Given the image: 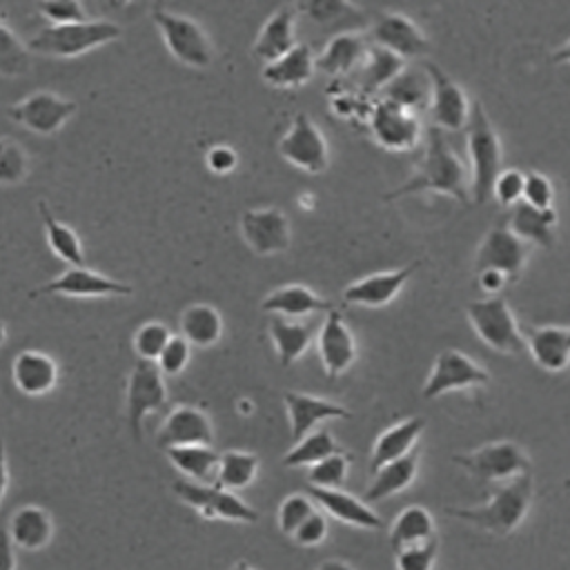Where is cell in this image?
I'll return each instance as SVG.
<instances>
[{
	"label": "cell",
	"mask_w": 570,
	"mask_h": 570,
	"mask_svg": "<svg viewBox=\"0 0 570 570\" xmlns=\"http://www.w3.org/2000/svg\"><path fill=\"white\" fill-rule=\"evenodd\" d=\"M416 470H419L416 448L410 454H405V456H401L392 463H385L383 468H379L374 472V479H372V483L367 485V490L363 494L365 503L381 501V499H387V497L405 490L414 481Z\"/></svg>",
	"instance_id": "8d00e7d4"
},
{
	"label": "cell",
	"mask_w": 570,
	"mask_h": 570,
	"mask_svg": "<svg viewBox=\"0 0 570 570\" xmlns=\"http://www.w3.org/2000/svg\"><path fill=\"white\" fill-rule=\"evenodd\" d=\"M36 11L47 20V24H73L89 20V13L78 0H45L36 4Z\"/></svg>",
	"instance_id": "c3c4849f"
},
{
	"label": "cell",
	"mask_w": 570,
	"mask_h": 570,
	"mask_svg": "<svg viewBox=\"0 0 570 570\" xmlns=\"http://www.w3.org/2000/svg\"><path fill=\"white\" fill-rule=\"evenodd\" d=\"M294 7L296 11H303L307 18L318 22L321 27L338 29V33H354V29L370 24L367 13L352 2L314 0V2H298Z\"/></svg>",
	"instance_id": "d6a6232c"
},
{
	"label": "cell",
	"mask_w": 570,
	"mask_h": 570,
	"mask_svg": "<svg viewBox=\"0 0 570 570\" xmlns=\"http://www.w3.org/2000/svg\"><path fill=\"white\" fill-rule=\"evenodd\" d=\"M289 425H292V439L301 441L305 434H309L321 421L327 419H350L352 412L345 410L338 403L301 394V392H285L283 394Z\"/></svg>",
	"instance_id": "484cf974"
},
{
	"label": "cell",
	"mask_w": 570,
	"mask_h": 570,
	"mask_svg": "<svg viewBox=\"0 0 570 570\" xmlns=\"http://www.w3.org/2000/svg\"><path fill=\"white\" fill-rule=\"evenodd\" d=\"M327 534V519L321 512H312L292 534L301 546H318Z\"/></svg>",
	"instance_id": "11a10c76"
},
{
	"label": "cell",
	"mask_w": 570,
	"mask_h": 570,
	"mask_svg": "<svg viewBox=\"0 0 570 570\" xmlns=\"http://www.w3.org/2000/svg\"><path fill=\"white\" fill-rule=\"evenodd\" d=\"M240 236L247 247L258 256L285 252L292 240V229L281 207H252L240 214Z\"/></svg>",
	"instance_id": "9a60e30c"
},
{
	"label": "cell",
	"mask_w": 570,
	"mask_h": 570,
	"mask_svg": "<svg viewBox=\"0 0 570 570\" xmlns=\"http://www.w3.org/2000/svg\"><path fill=\"white\" fill-rule=\"evenodd\" d=\"M261 309L274 316H285V318H301L307 314H318V312H332L334 303L318 296L316 292H312L309 287L301 285V283H292V285H283L274 292H269L263 303Z\"/></svg>",
	"instance_id": "f1b7e54d"
},
{
	"label": "cell",
	"mask_w": 570,
	"mask_h": 570,
	"mask_svg": "<svg viewBox=\"0 0 570 570\" xmlns=\"http://www.w3.org/2000/svg\"><path fill=\"white\" fill-rule=\"evenodd\" d=\"M316 512L314 510V503L307 494H289L283 499L281 508H278V528L283 534H294L296 528L312 514Z\"/></svg>",
	"instance_id": "681fc988"
},
{
	"label": "cell",
	"mask_w": 570,
	"mask_h": 570,
	"mask_svg": "<svg viewBox=\"0 0 570 570\" xmlns=\"http://www.w3.org/2000/svg\"><path fill=\"white\" fill-rule=\"evenodd\" d=\"M468 321L476 336L492 350L510 356L525 352V338L519 323L503 298H485L468 303Z\"/></svg>",
	"instance_id": "52a82bcc"
},
{
	"label": "cell",
	"mask_w": 570,
	"mask_h": 570,
	"mask_svg": "<svg viewBox=\"0 0 570 570\" xmlns=\"http://www.w3.org/2000/svg\"><path fill=\"white\" fill-rule=\"evenodd\" d=\"M419 191H441V194L456 198L463 205H468L472 200L468 169L461 163V158L456 156V151H452L445 134L441 129H436L434 125H430V129H428L425 154H423L421 163L416 165L414 174L403 185L387 191L383 196V200L390 203V200H396V198H403L410 194H419Z\"/></svg>",
	"instance_id": "6da1fadb"
},
{
	"label": "cell",
	"mask_w": 570,
	"mask_h": 570,
	"mask_svg": "<svg viewBox=\"0 0 570 570\" xmlns=\"http://www.w3.org/2000/svg\"><path fill=\"white\" fill-rule=\"evenodd\" d=\"M434 539V521L432 514L423 505H407L399 512V517L392 523L390 530V546L392 552H399L401 548L423 543Z\"/></svg>",
	"instance_id": "f35d334b"
},
{
	"label": "cell",
	"mask_w": 570,
	"mask_h": 570,
	"mask_svg": "<svg viewBox=\"0 0 570 570\" xmlns=\"http://www.w3.org/2000/svg\"><path fill=\"white\" fill-rule=\"evenodd\" d=\"M31 171V158L24 145L11 136H0V187L22 183Z\"/></svg>",
	"instance_id": "f6af8a7d"
},
{
	"label": "cell",
	"mask_w": 570,
	"mask_h": 570,
	"mask_svg": "<svg viewBox=\"0 0 570 570\" xmlns=\"http://www.w3.org/2000/svg\"><path fill=\"white\" fill-rule=\"evenodd\" d=\"M423 425H425L423 416H410V419L387 428L385 432H381L379 439L374 441V448H372L370 472L374 474L385 463H392V461L410 454L414 450V443L419 441V436L423 432Z\"/></svg>",
	"instance_id": "4dcf8cb0"
},
{
	"label": "cell",
	"mask_w": 570,
	"mask_h": 570,
	"mask_svg": "<svg viewBox=\"0 0 570 570\" xmlns=\"http://www.w3.org/2000/svg\"><path fill=\"white\" fill-rule=\"evenodd\" d=\"M205 163H207L209 171H214L218 176H225V174L236 169L238 154L229 145H214V147H209V151L205 156Z\"/></svg>",
	"instance_id": "9f6ffc18"
},
{
	"label": "cell",
	"mask_w": 570,
	"mask_h": 570,
	"mask_svg": "<svg viewBox=\"0 0 570 570\" xmlns=\"http://www.w3.org/2000/svg\"><path fill=\"white\" fill-rule=\"evenodd\" d=\"M372 138L390 151L414 149L421 136L419 114L390 100H379L370 114Z\"/></svg>",
	"instance_id": "e0dca14e"
},
{
	"label": "cell",
	"mask_w": 570,
	"mask_h": 570,
	"mask_svg": "<svg viewBox=\"0 0 570 570\" xmlns=\"http://www.w3.org/2000/svg\"><path fill=\"white\" fill-rule=\"evenodd\" d=\"M530 245L523 243L519 236H514L505 225L492 227L474 256V267L479 269H497L501 272L508 283L517 281L528 263Z\"/></svg>",
	"instance_id": "ac0fdd59"
},
{
	"label": "cell",
	"mask_w": 570,
	"mask_h": 570,
	"mask_svg": "<svg viewBox=\"0 0 570 570\" xmlns=\"http://www.w3.org/2000/svg\"><path fill=\"white\" fill-rule=\"evenodd\" d=\"M296 13L294 4H283L265 20L252 47L256 60L267 65L296 47Z\"/></svg>",
	"instance_id": "d4e9b609"
},
{
	"label": "cell",
	"mask_w": 570,
	"mask_h": 570,
	"mask_svg": "<svg viewBox=\"0 0 570 570\" xmlns=\"http://www.w3.org/2000/svg\"><path fill=\"white\" fill-rule=\"evenodd\" d=\"M78 111V102L62 98L60 94L40 89L33 91L24 98H20L18 102H13L9 107V118L13 122H18L20 127L40 134V136H51L56 131H60L69 118H73V114Z\"/></svg>",
	"instance_id": "8fae6325"
},
{
	"label": "cell",
	"mask_w": 570,
	"mask_h": 570,
	"mask_svg": "<svg viewBox=\"0 0 570 570\" xmlns=\"http://www.w3.org/2000/svg\"><path fill=\"white\" fill-rule=\"evenodd\" d=\"M468 156H470V198L483 205L492 198L494 178L501 171V140L483 105L476 100L470 105V118L465 125Z\"/></svg>",
	"instance_id": "3957f363"
},
{
	"label": "cell",
	"mask_w": 570,
	"mask_h": 570,
	"mask_svg": "<svg viewBox=\"0 0 570 570\" xmlns=\"http://www.w3.org/2000/svg\"><path fill=\"white\" fill-rule=\"evenodd\" d=\"M307 497L314 499L316 503H321V508L325 512H330L334 519H338L343 523L365 528V530L381 528V517H376V512L365 501L356 499L354 494L343 492L341 488L307 485Z\"/></svg>",
	"instance_id": "4316f807"
},
{
	"label": "cell",
	"mask_w": 570,
	"mask_h": 570,
	"mask_svg": "<svg viewBox=\"0 0 570 570\" xmlns=\"http://www.w3.org/2000/svg\"><path fill=\"white\" fill-rule=\"evenodd\" d=\"M552 198H554V189H552V183L548 180V176H543L541 171H528L521 200L537 209H550Z\"/></svg>",
	"instance_id": "db71d44e"
},
{
	"label": "cell",
	"mask_w": 570,
	"mask_h": 570,
	"mask_svg": "<svg viewBox=\"0 0 570 570\" xmlns=\"http://www.w3.org/2000/svg\"><path fill=\"white\" fill-rule=\"evenodd\" d=\"M169 463L189 481L214 483L220 452L212 445H180L165 450Z\"/></svg>",
	"instance_id": "74e56055"
},
{
	"label": "cell",
	"mask_w": 570,
	"mask_h": 570,
	"mask_svg": "<svg viewBox=\"0 0 570 570\" xmlns=\"http://www.w3.org/2000/svg\"><path fill=\"white\" fill-rule=\"evenodd\" d=\"M488 383H490V374L479 363H474L465 352L448 347V350L439 352V356L423 383L421 396L432 401L452 390L479 387V385H488Z\"/></svg>",
	"instance_id": "4fadbf2b"
},
{
	"label": "cell",
	"mask_w": 570,
	"mask_h": 570,
	"mask_svg": "<svg viewBox=\"0 0 570 570\" xmlns=\"http://www.w3.org/2000/svg\"><path fill=\"white\" fill-rule=\"evenodd\" d=\"M180 336L196 347H212L223 336V316L216 307L207 303L187 305L180 312Z\"/></svg>",
	"instance_id": "836d02e7"
},
{
	"label": "cell",
	"mask_w": 570,
	"mask_h": 570,
	"mask_svg": "<svg viewBox=\"0 0 570 570\" xmlns=\"http://www.w3.org/2000/svg\"><path fill=\"white\" fill-rule=\"evenodd\" d=\"M58 363L40 350H22L11 363V379L24 396H45L58 385Z\"/></svg>",
	"instance_id": "7402d4cb"
},
{
	"label": "cell",
	"mask_w": 570,
	"mask_h": 570,
	"mask_svg": "<svg viewBox=\"0 0 570 570\" xmlns=\"http://www.w3.org/2000/svg\"><path fill=\"white\" fill-rule=\"evenodd\" d=\"M405 69V60L370 45L365 51V58L361 62V89L363 91H381L392 78H396Z\"/></svg>",
	"instance_id": "ab89813d"
},
{
	"label": "cell",
	"mask_w": 570,
	"mask_h": 570,
	"mask_svg": "<svg viewBox=\"0 0 570 570\" xmlns=\"http://www.w3.org/2000/svg\"><path fill=\"white\" fill-rule=\"evenodd\" d=\"M38 212H40V218H42V229H45V238H47L49 249L67 267H82L85 265V249H82V240L76 234V229L71 225L62 223L60 218H56L45 200H38Z\"/></svg>",
	"instance_id": "e575fe53"
},
{
	"label": "cell",
	"mask_w": 570,
	"mask_h": 570,
	"mask_svg": "<svg viewBox=\"0 0 570 570\" xmlns=\"http://www.w3.org/2000/svg\"><path fill=\"white\" fill-rule=\"evenodd\" d=\"M347 468H350V456L341 450L336 454H330L327 459L314 463L309 468V485L314 488H341L345 483L347 476Z\"/></svg>",
	"instance_id": "7dc6e473"
},
{
	"label": "cell",
	"mask_w": 570,
	"mask_h": 570,
	"mask_svg": "<svg viewBox=\"0 0 570 570\" xmlns=\"http://www.w3.org/2000/svg\"><path fill=\"white\" fill-rule=\"evenodd\" d=\"M189 356H191V345L180 334H171L160 356L156 358V365L163 376H176L187 367Z\"/></svg>",
	"instance_id": "f907efd6"
},
{
	"label": "cell",
	"mask_w": 570,
	"mask_h": 570,
	"mask_svg": "<svg viewBox=\"0 0 570 570\" xmlns=\"http://www.w3.org/2000/svg\"><path fill=\"white\" fill-rule=\"evenodd\" d=\"M396 570H432L436 559V537L394 552Z\"/></svg>",
	"instance_id": "816d5d0a"
},
{
	"label": "cell",
	"mask_w": 570,
	"mask_h": 570,
	"mask_svg": "<svg viewBox=\"0 0 570 570\" xmlns=\"http://www.w3.org/2000/svg\"><path fill=\"white\" fill-rule=\"evenodd\" d=\"M336 452H341V448L336 445L330 430H312L301 441H296V445L283 456V465L285 468H301V465L312 468L314 463H318Z\"/></svg>",
	"instance_id": "7bdbcfd3"
},
{
	"label": "cell",
	"mask_w": 570,
	"mask_h": 570,
	"mask_svg": "<svg viewBox=\"0 0 570 570\" xmlns=\"http://www.w3.org/2000/svg\"><path fill=\"white\" fill-rule=\"evenodd\" d=\"M234 570H254L252 566H247V563H238Z\"/></svg>",
	"instance_id": "be15d7a7"
},
{
	"label": "cell",
	"mask_w": 570,
	"mask_h": 570,
	"mask_svg": "<svg viewBox=\"0 0 570 570\" xmlns=\"http://www.w3.org/2000/svg\"><path fill=\"white\" fill-rule=\"evenodd\" d=\"M151 20L174 60L191 69H207L214 62V45L198 20L160 2L151 4Z\"/></svg>",
	"instance_id": "5b68a950"
},
{
	"label": "cell",
	"mask_w": 570,
	"mask_h": 570,
	"mask_svg": "<svg viewBox=\"0 0 570 570\" xmlns=\"http://www.w3.org/2000/svg\"><path fill=\"white\" fill-rule=\"evenodd\" d=\"M53 532H56L53 517L49 514V510L36 503H27L13 510L7 525V534L13 548L27 550V552H38L47 548L53 539Z\"/></svg>",
	"instance_id": "cb8c5ba5"
},
{
	"label": "cell",
	"mask_w": 570,
	"mask_h": 570,
	"mask_svg": "<svg viewBox=\"0 0 570 570\" xmlns=\"http://www.w3.org/2000/svg\"><path fill=\"white\" fill-rule=\"evenodd\" d=\"M7 488H9V461H7L4 441L0 439V505H2V499L7 494Z\"/></svg>",
	"instance_id": "91938a15"
},
{
	"label": "cell",
	"mask_w": 570,
	"mask_h": 570,
	"mask_svg": "<svg viewBox=\"0 0 570 570\" xmlns=\"http://www.w3.org/2000/svg\"><path fill=\"white\" fill-rule=\"evenodd\" d=\"M16 548L7 530H0V570H16Z\"/></svg>",
	"instance_id": "680465c9"
},
{
	"label": "cell",
	"mask_w": 570,
	"mask_h": 570,
	"mask_svg": "<svg viewBox=\"0 0 570 570\" xmlns=\"http://www.w3.org/2000/svg\"><path fill=\"white\" fill-rule=\"evenodd\" d=\"M428 82H430V116L436 129L459 131L468 125L470 100L459 82H454L436 62H423Z\"/></svg>",
	"instance_id": "5bb4252c"
},
{
	"label": "cell",
	"mask_w": 570,
	"mask_h": 570,
	"mask_svg": "<svg viewBox=\"0 0 570 570\" xmlns=\"http://www.w3.org/2000/svg\"><path fill=\"white\" fill-rule=\"evenodd\" d=\"M174 494L196 510L205 519H225V521H240V523H256L258 512L245 503L232 490L218 488L214 483H196L189 479H178L171 483Z\"/></svg>",
	"instance_id": "ba28073f"
},
{
	"label": "cell",
	"mask_w": 570,
	"mask_h": 570,
	"mask_svg": "<svg viewBox=\"0 0 570 570\" xmlns=\"http://www.w3.org/2000/svg\"><path fill=\"white\" fill-rule=\"evenodd\" d=\"M314 53L307 42H296L294 49H289L285 56L263 65V80L269 87L278 89H296L303 87L314 76Z\"/></svg>",
	"instance_id": "f546056e"
},
{
	"label": "cell",
	"mask_w": 570,
	"mask_h": 570,
	"mask_svg": "<svg viewBox=\"0 0 570 570\" xmlns=\"http://www.w3.org/2000/svg\"><path fill=\"white\" fill-rule=\"evenodd\" d=\"M212 443H214L212 421L203 410L194 405L174 407L165 416L156 434V445L163 450L180 448V445H212Z\"/></svg>",
	"instance_id": "d6986e66"
},
{
	"label": "cell",
	"mask_w": 570,
	"mask_h": 570,
	"mask_svg": "<svg viewBox=\"0 0 570 570\" xmlns=\"http://www.w3.org/2000/svg\"><path fill=\"white\" fill-rule=\"evenodd\" d=\"M372 45L407 60L428 53L430 40L419 24L401 11H376L370 27Z\"/></svg>",
	"instance_id": "2e32d148"
},
{
	"label": "cell",
	"mask_w": 570,
	"mask_h": 570,
	"mask_svg": "<svg viewBox=\"0 0 570 570\" xmlns=\"http://www.w3.org/2000/svg\"><path fill=\"white\" fill-rule=\"evenodd\" d=\"M523 183H525V174L523 171H519L514 167L501 169L499 176L494 178L492 196L497 198L499 205L510 209L512 205H517L523 198Z\"/></svg>",
	"instance_id": "f5cc1de1"
},
{
	"label": "cell",
	"mask_w": 570,
	"mask_h": 570,
	"mask_svg": "<svg viewBox=\"0 0 570 570\" xmlns=\"http://www.w3.org/2000/svg\"><path fill=\"white\" fill-rule=\"evenodd\" d=\"M278 154L307 174H323L330 165L327 140L307 114H296L276 145Z\"/></svg>",
	"instance_id": "7c38bea8"
},
{
	"label": "cell",
	"mask_w": 570,
	"mask_h": 570,
	"mask_svg": "<svg viewBox=\"0 0 570 570\" xmlns=\"http://www.w3.org/2000/svg\"><path fill=\"white\" fill-rule=\"evenodd\" d=\"M258 463H261L258 456L252 454V452H243V450L220 452L214 485L232 490V492L243 490L256 479Z\"/></svg>",
	"instance_id": "b9f144b4"
},
{
	"label": "cell",
	"mask_w": 570,
	"mask_h": 570,
	"mask_svg": "<svg viewBox=\"0 0 570 570\" xmlns=\"http://www.w3.org/2000/svg\"><path fill=\"white\" fill-rule=\"evenodd\" d=\"M169 394L165 376L154 361H136L125 387V421L134 441L142 436V423L149 414L163 412L167 407Z\"/></svg>",
	"instance_id": "8992f818"
},
{
	"label": "cell",
	"mask_w": 570,
	"mask_h": 570,
	"mask_svg": "<svg viewBox=\"0 0 570 570\" xmlns=\"http://www.w3.org/2000/svg\"><path fill=\"white\" fill-rule=\"evenodd\" d=\"M452 461L481 481H510L532 472L530 459L512 441L488 443L479 450L454 454Z\"/></svg>",
	"instance_id": "30bf717a"
},
{
	"label": "cell",
	"mask_w": 570,
	"mask_h": 570,
	"mask_svg": "<svg viewBox=\"0 0 570 570\" xmlns=\"http://www.w3.org/2000/svg\"><path fill=\"white\" fill-rule=\"evenodd\" d=\"M476 283L485 294H497L503 289V285H508V278L497 269H479Z\"/></svg>",
	"instance_id": "6f0895ef"
},
{
	"label": "cell",
	"mask_w": 570,
	"mask_h": 570,
	"mask_svg": "<svg viewBox=\"0 0 570 570\" xmlns=\"http://www.w3.org/2000/svg\"><path fill=\"white\" fill-rule=\"evenodd\" d=\"M134 287L125 281H116L87 265L67 267L56 278L38 285L29 292V298L40 296H65V298H118L131 296Z\"/></svg>",
	"instance_id": "9c48e42d"
},
{
	"label": "cell",
	"mask_w": 570,
	"mask_h": 570,
	"mask_svg": "<svg viewBox=\"0 0 570 570\" xmlns=\"http://www.w3.org/2000/svg\"><path fill=\"white\" fill-rule=\"evenodd\" d=\"M416 267H421V261H412L401 269L367 274L343 289V301L352 305H365V307L390 305L396 298V294L403 289V285L412 278Z\"/></svg>",
	"instance_id": "44dd1931"
},
{
	"label": "cell",
	"mask_w": 570,
	"mask_h": 570,
	"mask_svg": "<svg viewBox=\"0 0 570 570\" xmlns=\"http://www.w3.org/2000/svg\"><path fill=\"white\" fill-rule=\"evenodd\" d=\"M267 330H269L278 363L283 367L296 363L305 354L314 334V327L309 323L292 321L285 316H272Z\"/></svg>",
	"instance_id": "d590c367"
},
{
	"label": "cell",
	"mask_w": 570,
	"mask_h": 570,
	"mask_svg": "<svg viewBox=\"0 0 570 570\" xmlns=\"http://www.w3.org/2000/svg\"><path fill=\"white\" fill-rule=\"evenodd\" d=\"M550 60H552V62H570V40H568L563 47L554 49L552 56H550Z\"/></svg>",
	"instance_id": "6125c7cd"
},
{
	"label": "cell",
	"mask_w": 570,
	"mask_h": 570,
	"mask_svg": "<svg viewBox=\"0 0 570 570\" xmlns=\"http://www.w3.org/2000/svg\"><path fill=\"white\" fill-rule=\"evenodd\" d=\"M557 212L550 209H537L528 203L519 200L508 209L505 227L519 236L528 245H539L543 249H550L554 243V225H557Z\"/></svg>",
	"instance_id": "83f0119b"
},
{
	"label": "cell",
	"mask_w": 570,
	"mask_h": 570,
	"mask_svg": "<svg viewBox=\"0 0 570 570\" xmlns=\"http://www.w3.org/2000/svg\"><path fill=\"white\" fill-rule=\"evenodd\" d=\"M316 570H354L350 563H345V561H341V559H327V561H323Z\"/></svg>",
	"instance_id": "94428289"
},
{
	"label": "cell",
	"mask_w": 570,
	"mask_h": 570,
	"mask_svg": "<svg viewBox=\"0 0 570 570\" xmlns=\"http://www.w3.org/2000/svg\"><path fill=\"white\" fill-rule=\"evenodd\" d=\"M367 47V40L358 33H334L325 49L314 58V67L327 76L347 73L363 62Z\"/></svg>",
	"instance_id": "1f68e13d"
},
{
	"label": "cell",
	"mask_w": 570,
	"mask_h": 570,
	"mask_svg": "<svg viewBox=\"0 0 570 570\" xmlns=\"http://www.w3.org/2000/svg\"><path fill=\"white\" fill-rule=\"evenodd\" d=\"M525 350L534 363L550 374H559L570 365V327L539 325L525 327Z\"/></svg>",
	"instance_id": "603a6c76"
},
{
	"label": "cell",
	"mask_w": 570,
	"mask_h": 570,
	"mask_svg": "<svg viewBox=\"0 0 570 570\" xmlns=\"http://www.w3.org/2000/svg\"><path fill=\"white\" fill-rule=\"evenodd\" d=\"M171 338V330L160 321H147L142 323L134 334V352L140 361H154L160 356L163 347Z\"/></svg>",
	"instance_id": "bcb514c9"
},
{
	"label": "cell",
	"mask_w": 570,
	"mask_h": 570,
	"mask_svg": "<svg viewBox=\"0 0 570 570\" xmlns=\"http://www.w3.org/2000/svg\"><path fill=\"white\" fill-rule=\"evenodd\" d=\"M31 51L16 31L0 20V76L18 78L31 69Z\"/></svg>",
	"instance_id": "ee69618b"
},
{
	"label": "cell",
	"mask_w": 570,
	"mask_h": 570,
	"mask_svg": "<svg viewBox=\"0 0 570 570\" xmlns=\"http://www.w3.org/2000/svg\"><path fill=\"white\" fill-rule=\"evenodd\" d=\"M532 501V472L499 485L492 499L479 508H448L461 521L474 523L494 534H510L525 517Z\"/></svg>",
	"instance_id": "277c9868"
},
{
	"label": "cell",
	"mask_w": 570,
	"mask_h": 570,
	"mask_svg": "<svg viewBox=\"0 0 570 570\" xmlns=\"http://www.w3.org/2000/svg\"><path fill=\"white\" fill-rule=\"evenodd\" d=\"M318 356L330 379L341 376L352 367L356 358V341L343 321V314L334 307L321 323L318 330Z\"/></svg>",
	"instance_id": "ffe728a7"
},
{
	"label": "cell",
	"mask_w": 570,
	"mask_h": 570,
	"mask_svg": "<svg viewBox=\"0 0 570 570\" xmlns=\"http://www.w3.org/2000/svg\"><path fill=\"white\" fill-rule=\"evenodd\" d=\"M122 36V27L114 20L89 18L73 24H45L29 40L31 53L49 58H78Z\"/></svg>",
	"instance_id": "7a4b0ae2"
},
{
	"label": "cell",
	"mask_w": 570,
	"mask_h": 570,
	"mask_svg": "<svg viewBox=\"0 0 570 570\" xmlns=\"http://www.w3.org/2000/svg\"><path fill=\"white\" fill-rule=\"evenodd\" d=\"M381 94L383 100L396 102L419 114V109H425L430 102V82L428 76H419V71L414 69H403L381 89Z\"/></svg>",
	"instance_id": "60d3db41"
}]
</instances>
